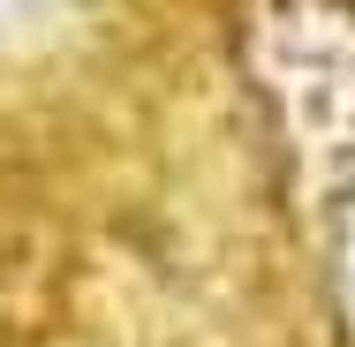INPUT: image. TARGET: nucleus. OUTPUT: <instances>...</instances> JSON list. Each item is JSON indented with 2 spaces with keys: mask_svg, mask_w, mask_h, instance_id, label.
<instances>
[{
  "mask_svg": "<svg viewBox=\"0 0 355 347\" xmlns=\"http://www.w3.org/2000/svg\"><path fill=\"white\" fill-rule=\"evenodd\" d=\"M348 294H355V249H348Z\"/></svg>",
  "mask_w": 355,
  "mask_h": 347,
  "instance_id": "1",
  "label": "nucleus"
}]
</instances>
